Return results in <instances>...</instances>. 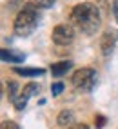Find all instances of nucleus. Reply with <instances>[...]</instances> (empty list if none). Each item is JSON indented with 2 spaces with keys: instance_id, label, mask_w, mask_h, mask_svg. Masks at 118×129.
Masks as SVG:
<instances>
[{
  "instance_id": "1",
  "label": "nucleus",
  "mask_w": 118,
  "mask_h": 129,
  "mask_svg": "<svg viewBox=\"0 0 118 129\" xmlns=\"http://www.w3.org/2000/svg\"><path fill=\"white\" fill-rule=\"evenodd\" d=\"M71 20L86 35H93L100 27V13L96 9V6H93L89 2H82L78 6H74L71 11Z\"/></svg>"
},
{
  "instance_id": "2",
  "label": "nucleus",
  "mask_w": 118,
  "mask_h": 129,
  "mask_svg": "<svg viewBox=\"0 0 118 129\" xmlns=\"http://www.w3.org/2000/svg\"><path fill=\"white\" fill-rule=\"evenodd\" d=\"M36 24H38V15L35 11V7H24V9L16 15V18H15V33L18 37H29L33 31H35L36 27Z\"/></svg>"
},
{
  "instance_id": "3",
  "label": "nucleus",
  "mask_w": 118,
  "mask_h": 129,
  "mask_svg": "<svg viewBox=\"0 0 118 129\" xmlns=\"http://www.w3.org/2000/svg\"><path fill=\"white\" fill-rule=\"evenodd\" d=\"M73 85L78 91H91L96 84V71L91 69V67H82V69H76L73 75Z\"/></svg>"
},
{
  "instance_id": "4",
  "label": "nucleus",
  "mask_w": 118,
  "mask_h": 129,
  "mask_svg": "<svg viewBox=\"0 0 118 129\" xmlns=\"http://www.w3.org/2000/svg\"><path fill=\"white\" fill-rule=\"evenodd\" d=\"M74 38V31L71 25H65V24H60L53 29V42L58 46H69Z\"/></svg>"
},
{
  "instance_id": "5",
  "label": "nucleus",
  "mask_w": 118,
  "mask_h": 129,
  "mask_svg": "<svg viewBox=\"0 0 118 129\" xmlns=\"http://www.w3.org/2000/svg\"><path fill=\"white\" fill-rule=\"evenodd\" d=\"M116 40H118V31L109 29V31L104 33L102 40H100V47H102V53H104L105 56H109V55L113 53V49H114V46H116Z\"/></svg>"
},
{
  "instance_id": "6",
  "label": "nucleus",
  "mask_w": 118,
  "mask_h": 129,
  "mask_svg": "<svg viewBox=\"0 0 118 129\" xmlns=\"http://www.w3.org/2000/svg\"><path fill=\"white\" fill-rule=\"evenodd\" d=\"M36 91H38V85H36V84H27L26 87L22 89V93H20L18 100L15 102V107L18 109V111H20V109H24V107H26V102H27V100H29V98L33 96V94L36 93Z\"/></svg>"
},
{
  "instance_id": "7",
  "label": "nucleus",
  "mask_w": 118,
  "mask_h": 129,
  "mask_svg": "<svg viewBox=\"0 0 118 129\" xmlns=\"http://www.w3.org/2000/svg\"><path fill=\"white\" fill-rule=\"evenodd\" d=\"M73 67V62L71 60H64V62H56L51 66V75L56 76V78H60V76L67 75V71H69Z\"/></svg>"
},
{
  "instance_id": "8",
  "label": "nucleus",
  "mask_w": 118,
  "mask_h": 129,
  "mask_svg": "<svg viewBox=\"0 0 118 129\" xmlns=\"http://www.w3.org/2000/svg\"><path fill=\"white\" fill-rule=\"evenodd\" d=\"M2 60L4 62H24V58H26V55H22V53H16V51H11V49H2Z\"/></svg>"
},
{
  "instance_id": "9",
  "label": "nucleus",
  "mask_w": 118,
  "mask_h": 129,
  "mask_svg": "<svg viewBox=\"0 0 118 129\" xmlns=\"http://www.w3.org/2000/svg\"><path fill=\"white\" fill-rule=\"evenodd\" d=\"M13 71L22 75V76H40V75H44L42 67H13Z\"/></svg>"
},
{
  "instance_id": "10",
  "label": "nucleus",
  "mask_w": 118,
  "mask_h": 129,
  "mask_svg": "<svg viewBox=\"0 0 118 129\" xmlns=\"http://www.w3.org/2000/svg\"><path fill=\"white\" fill-rule=\"evenodd\" d=\"M58 125H62V127H65V125H71L73 122H74V115H73V111H69V109H64L60 115H58Z\"/></svg>"
},
{
  "instance_id": "11",
  "label": "nucleus",
  "mask_w": 118,
  "mask_h": 129,
  "mask_svg": "<svg viewBox=\"0 0 118 129\" xmlns=\"http://www.w3.org/2000/svg\"><path fill=\"white\" fill-rule=\"evenodd\" d=\"M7 93H9V98L13 100V104H15V102L16 100H18V96H20V89H18V84H16V82H7Z\"/></svg>"
},
{
  "instance_id": "12",
  "label": "nucleus",
  "mask_w": 118,
  "mask_h": 129,
  "mask_svg": "<svg viewBox=\"0 0 118 129\" xmlns=\"http://www.w3.org/2000/svg\"><path fill=\"white\" fill-rule=\"evenodd\" d=\"M62 91H64V84L62 82H56V84L51 85V94H53V96H58Z\"/></svg>"
},
{
  "instance_id": "13",
  "label": "nucleus",
  "mask_w": 118,
  "mask_h": 129,
  "mask_svg": "<svg viewBox=\"0 0 118 129\" xmlns=\"http://www.w3.org/2000/svg\"><path fill=\"white\" fill-rule=\"evenodd\" d=\"M56 2V0H36L35 6L42 7V9H47V7H53V4Z\"/></svg>"
},
{
  "instance_id": "14",
  "label": "nucleus",
  "mask_w": 118,
  "mask_h": 129,
  "mask_svg": "<svg viewBox=\"0 0 118 129\" xmlns=\"http://www.w3.org/2000/svg\"><path fill=\"white\" fill-rule=\"evenodd\" d=\"M105 125V116L104 115H96L95 116V127L100 129V127H104Z\"/></svg>"
},
{
  "instance_id": "15",
  "label": "nucleus",
  "mask_w": 118,
  "mask_h": 129,
  "mask_svg": "<svg viewBox=\"0 0 118 129\" xmlns=\"http://www.w3.org/2000/svg\"><path fill=\"white\" fill-rule=\"evenodd\" d=\"M0 129H20V127L16 125L15 122H4V124H2V127H0Z\"/></svg>"
},
{
  "instance_id": "16",
  "label": "nucleus",
  "mask_w": 118,
  "mask_h": 129,
  "mask_svg": "<svg viewBox=\"0 0 118 129\" xmlns=\"http://www.w3.org/2000/svg\"><path fill=\"white\" fill-rule=\"evenodd\" d=\"M69 129H89L86 124H74V125H71Z\"/></svg>"
},
{
  "instance_id": "17",
  "label": "nucleus",
  "mask_w": 118,
  "mask_h": 129,
  "mask_svg": "<svg viewBox=\"0 0 118 129\" xmlns=\"http://www.w3.org/2000/svg\"><path fill=\"white\" fill-rule=\"evenodd\" d=\"M113 9H114V15H116V20H118V0L114 2V6H113Z\"/></svg>"
}]
</instances>
